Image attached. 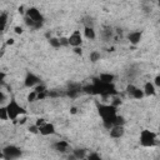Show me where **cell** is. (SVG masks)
I'll list each match as a JSON object with an SVG mask.
<instances>
[{"instance_id":"cell-1","label":"cell","mask_w":160,"mask_h":160,"mask_svg":"<svg viewBox=\"0 0 160 160\" xmlns=\"http://www.w3.org/2000/svg\"><path fill=\"white\" fill-rule=\"evenodd\" d=\"M84 90L86 92L99 94V95H102V96H109V95L116 94V90H115L112 82H104L99 79H94L92 84L89 85V86H85Z\"/></svg>"},{"instance_id":"cell-2","label":"cell","mask_w":160,"mask_h":160,"mask_svg":"<svg viewBox=\"0 0 160 160\" xmlns=\"http://www.w3.org/2000/svg\"><path fill=\"white\" fill-rule=\"evenodd\" d=\"M98 110H99V115L102 119L104 126L106 129H110L111 126H114L115 119L118 116V114H116V106H114L111 104L110 105H99Z\"/></svg>"},{"instance_id":"cell-3","label":"cell","mask_w":160,"mask_h":160,"mask_svg":"<svg viewBox=\"0 0 160 160\" xmlns=\"http://www.w3.org/2000/svg\"><path fill=\"white\" fill-rule=\"evenodd\" d=\"M6 111H8V119L10 120H16L19 116L26 114V110L15 99H11L10 102L6 105Z\"/></svg>"},{"instance_id":"cell-4","label":"cell","mask_w":160,"mask_h":160,"mask_svg":"<svg viewBox=\"0 0 160 160\" xmlns=\"http://www.w3.org/2000/svg\"><path fill=\"white\" fill-rule=\"evenodd\" d=\"M140 144L146 148H151L156 144V134L151 130H142L140 132Z\"/></svg>"},{"instance_id":"cell-5","label":"cell","mask_w":160,"mask_h":160,"mask_svg":"<svg viewBox=\"0 0 160 160\" xmlns=\"http://www.w3.org/2000/svg\"><path fill=\"white\" fill-rule=\"evenodd\" d=\"M1 152H2L4 159H8V160H10V159H18V158L21 156L20 149L18 146H15V145H8V146H5Z\"/></svg>"},{"instance_id":"cell-6","label":"cell","mask_w":160,"mask_h":160,"mask_svg":"<svg viewBox=\"0 0 160 160\" xmlns=\"http://www.w3.org/2000/svg\"><path fill=\"white\" fill-rule=\"evenodd\" d=\"M25 16H28L30 20H32L38 25H41L42 24V15L40 14V11L36 8H29L26 10V12H25Z\"/></svg>"},{"instance_id":"cell-7","label":"cell","mask_w":160,"mask_h":160,"mask_svg":"<svg viewBox=\"0 0 160 160\" xmlns=\"http://www.w3.org/2000/svg\"><path fill=\"white\" fill-rule=\"evenodd\" d=\"M68 42H69V45H71L72 48H75V46H81V44H82V36H81L80 31H79V30H75V31L68 38Z\"/></svg>"},{"instance_id":"cell-8","label":"cell","mask_w":160,"mask_h":160,"mask_svg":"<svg viewBox=\"0 0 160 160\" xmlns=\"http://www.w3.org/2000/svg\"><path fill=\"white\" fill-rule=\"evenodd\" d=\"M24 84H25L26 88H34V86H36L38 84H40V79H39L35 74L29 72V74H26V76H25Z\"/></svg>"},{"instance_id":"cell-9","label":"cell","mask_w":160,"mask_h":160,"mask_svg":"<svg viewBox=\"0 0 160 160\" xmlns=\"http://www.w3.org/2000/svg\"><path fill=\"white\" fill-rule=\"evenodd\" d=\"M126 91L134 98V99H142L144 98V91L142 89L136 88L135 85H128L126 86Z\"/></svg>"},{"instance_id":"cell-10","label":"cell","mask_w":160,"mask_h":160,"mask_svg":"<svg viewBox=\"0 0 160 160\" xmlns=\"http://www.w3.org/2000/svg\"><path fill=\"white\" fill-rule=\"evenodd\" d=\"M39 132L44 136L52 135V134H55V126L50 122H44L41 126H39Z\"/></svg>"},{"instance_id":"cell-11","label":"cell","mask_w":160,"mask_h":160,"mask_svg":"<svg viewBox=\"0 0 160 160\" xmlns=\"http://www.w3.org/2000/svg\"><path fill=\"white\" fill-rule=\"evenodd\" d=\"M109 130H110V136L114 139H119L124 135V126L122 125H114Z\"/></svg>"},{"instance_id":"cell-12","label":"cell","mask_w":160,"mask_h":160,"mask_svg":"<svg viewBox=\"0 0 160 160\" xmlns=\"http://www.w3.org/2000/svg\"><path fill=\"white\" fill-rule=\"evenodd\" d=\"M141 36H142V32H141V31H131V32L128 35V39H129V41H130L131 44L136 45L138 42H140Z\"/></svg>"},{"instance_id":"cell-13","label":"cell","mask_w":160,"mask_h":160,"mask_svg":"<svg viewBox=\"0 0 160 160\" xmlns=\"http://www.w3.org/2000/svg\"><path fill=\"white\" fill-rule=\"evenodd\" d=\"M142 91H144V95L151 96V95H154V94L156 92V88L154 86V84H152L151 81H148V82H145Z\"/></svg>"},{"instance_id":"cell-14","label":"cell","mask_w":160,"mask_h":160,"mask_svg":"<svg viewBox=\"0 0 160 160\" xmlns=\"http://www.w3.org/2000/svg\"><path fill=\"white\" fill-rule=\"evenodd\" d=\"M54 149L58 150V151H60V152H65V151L69 150V144L66 141H64V140H60V141H58V142L54 144Z\"/></svg>"},{"instance_id":"cell-15","label":"cell","mask_w":160,"mask_h":160,"mask_svg":"<svg viewBox=\"0 0 160 160\" xmlns=\"http://www.w3.org/2000/svg\"><path fill=\"white\" fill-rule=\"evenodd\" d=\"M84 36L89 40H94L96 34H95V30L92 29V26H85L84 28Z\"/></svg>"},{"instance_id":"cell-16","label":"cell","mask_w":160,"mask_h":160,"mask_svg":"<svg viewBox=\"0 0 160 160\" xmlns=\"http://www.w3.org/2000/svg\"><path fill=\"white\" fill-rule=\"evenodd\" d=\"M114 75L112 74H110V72H106V74H100V76H99V80H101V81H104V82H112V80H114Z\"/></svg>"},{"instance_id":"cell-17","label":"cell","mask_w":160,"mask_h":160,"mask_svg":"<svg viewBox=\"0 0 160 160\" xmlns=\"http://www.w3.org/2000/svg\"><path fill=\"white\" fill-rule=\"evenodd\" d=\"M74 156L76 159H84V158H86V150H84V149H76V150H74Z\"/></svg>"},{"instance_id":"cell-18","label":"cell","mask_w":160,"mask_h":160,"mask_svg":"<svg viewBox=\"0 0 160 160\" xmlns=\"http://www.w3.org/2000/svg\"><path fill=\"white\" fill-rule=\"evenodd\" d=\"M89 58H90V61L96 62L98 60H100L101 55H100V52H99V51H91V52H90V55H89Z\"/></svg>"},{"instance_id":"cell-19","label":"cell","mask_w":160,"mask_h":160,"mask_svg":"<svg viewBox=\"0 0 160 160\" xmlns=\"http://www.w3.org/2000/svg\"><path fill=\"white\" fill-rule=\"evenodd\" d=\"M49 42H50V45L52 46V48H60L61 45H60V40L59 39H56V38H50L49 39Z\"/></svg>"},{"instance_id":"cell-20","label":"cell","mask_w":160,"mask_h":160,"mask_svg":"<svg viewBox=\"0 0 160 160\" xmlns=\"http://www.w3.org/2000/svg\"><path fill=\"white\" fill-rule=\"evenodd\" d=\"M6 19H8V15H6V14H1V15H0V31L5 28L6 21H8Z\"/></svg>"},{"instance_id":"cell-21","label":"cell","mask_w":160,"mask_h":160,"mask_svg":"<svg viewBox=\"0 0 160 160\" xmlns=\"http://www.w3.org/2000/svg\"><path fill=\"white\" fill-rule=\"evenodd\" d=\"M6 119H8L6 106H1L0 105V120H6Z\"/></svg>"},{"instance_id":"cell-22","label":"cell","mask_w":160,"mask_h":160,"mask_svg":"<svg viewBox=\"0 0 160 160\" xmlns=\"http://www.w3.org/2000/svg\"><path fill=\"white\" fill-rule=\"evenodd\" d=\"M36 96H38V92H36L35 90H32V91L28 95V101H30V102H31V101H35V100H36Z\"/></svg>"},{"instance_id":"cell-23","label":"cell","mask_w":160,"mask_h":160,"mask_svg":"<svg viewBox=\"0 0 160 160\" xmlns=\"http://www.w3.org/2000/svg\"><path fill=\"white\" fill-rule=\"evenodd\" d=\"M29 131H30L31 134H38V132H39V126H38L36 124H34V125L29 126Z\"/></svg>"},{"instance_id":"cell-24","label":"cell","mask_w":160,"mask_h":160,"mask_svg":"<svg viewBox=\"0 0 160 160\" xmlns=\"http://www.w3.org/2000/svg\"><path fill=\"white\" fill-rule=\"evenodd\" d=\"M152 84H154V86H155V88H159V86H160V76H159V75H156V76H155V79H154V82H152Z\"/></svg>"},{"instance_id":"cell-25","label":"cell","mask_w":160,"mask_h":160,"mask_svg":"<svg viewBox=\"0 0 160 160\" xmlns=\"http://www.w3.org/2000/svg\"><path fill=\"white\" fill-rule=\"evenodd\" d=\"M5 100H6V95L2 91H0V105H2L5 102Z\"/></svg>"},{"instance_id":"cell-26","label":"cell","mask_w":160,"mask_h":160,"mask_svg":"<svg viewBox=\"0 0 160 160\" xmlns=\"http://www.w3.org/2000/svg\"><path fill=\"white\" fill-rule=\"evenodd\" d=\"M14 31H15V34L20 35V34H22V28L21 26H15L14 28Z\"/></svg>"},{"instance_id":"cell-27","label":"cell","mask_w":160,"mask_h":160,"mask_svg":"<svg viewBox=\"0 0 160 160\" xmlns=\"http://www.w3.org/2000/svg\"><path fill=\"white\" fill-rule=\"evenodd\" d=\"M88 159H90V160H92V159H100V155H98V154H90L89 156H88Z\"/></svg>"},{"instance_id":"cell-28","label":"cell","mask_w":160,"mask_h":160,"mask_svg":"<svg viewBox=\"0 0 160 160\" xmlns=\"http://www.w3.org/2000/svg\"><path fill=\"white\" fill-rule=\"evenodd\" d=\"M74 52L78 54V55H81V52H82V51H81V48H80V46H75V48H74Z\"/></svg>"},{"instance_id":"cell-29","label":"cell","mask_w":160,"mask_h":160,"mask_svg":"<svg viewBox=\"0 0 160 160\" xmlns=\"http://www.w3.org/2000/svg\"><path fill=\"white\" fill-rule=\"evenodd\" d=\"M16 120H19V124H25V122H26V118H25V116H21V118H18Z\"/></svg>"},{"instance_id":"cell-30","label":"cell","mask_w":160,"mask_h":160,"mask_svg":"<svg viewBox=\"0 0 160 160\" xmlns=\"http://www.w3.org/2000/svg\"><path fill=\"white\" fill-rule=\"evenodd\" d=\"M44 122H46V121H45V120H44V119H38V120H36V122H35V124H36V125H38V126H41V125H42V124H44Z\"/></svg>"},{"instance_id":"cell-31","label":"cell","mask_w":160,"mask_h":160,"mask_svg":"<svg viewBox=\"0 0 160 160\" xmlns=\"http://www.w3.org/2000/svg\"><path fill=\"white\" fill-rule=\"evenodd\" d=\"M14 42H15V41H14V39H11V38H9V39L6 40V44H8V45H12Z\"/></svg>"},{"instance_id":"cell-32","label":"cell","mask_w":160,"mask_h":160,"mask_svg":"<svg viewBox=\"0 0 160 160\" xmlns=\"http://www.w3.org/2000/svg\"><path fill=\"white\" fill-rule=\"evenodd\" d=\"M4 79H5V74L2 71H0V84L4 81Z\"/></svg>"},{"instance_id":"cell-33","label":"cell","mask_w":160,"mask_h":160,"mask_svg":"<svg viewBox=\"0 0 160 160\" xmlns=\"http://www.w3.org/2000/svg\"><path fill=\"white\" fill-rule=\"evenodd\" d=\"M19 12H20V14H24V6H20V8H19Z\"/></svg>"},{"instance_id":"cell-34","label":"cell","mask_w":160,"mask_h":160,"mask_svg":"<svg viewBox=\"0 0 160 160\" xmlns=\"http://www.w3.org/2000/svg\"><path fill=\"white\" fill-rule=\"evenodd\" d=\"M71 114H75L76 112V108H71V111H70Z\"/></svg>"},{"instance_id":"cell-35","label":"cell","mask_w":160,"mask_h":160,"mask_svg":"<svg viewBox=\"0 0 160 160\" xmlns=\"http://www.w3.org/2000/svg\"><path fill=\"white\" fill-rule=\"evenodd\" d=\"M0 158H2V159H4V156H2V152H1V151H0Z\"/></svg>"}]
</instances>
